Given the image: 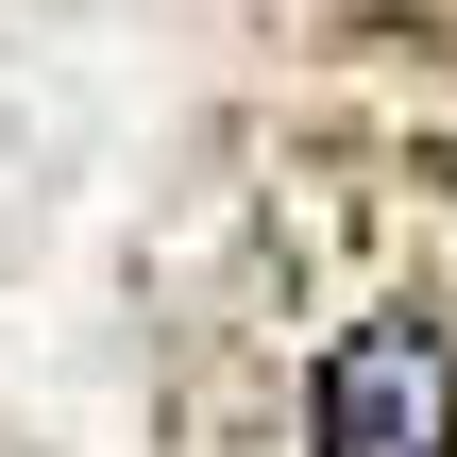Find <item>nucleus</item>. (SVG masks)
I'll return each mask as SVG.
<instances>
[{"mask_svg":"<svg viewBox=\"0 0 457 457\" xmlns=\"http://www.w3.org/2000/svg\"><path fill=\"white\" fill-rule=\"evenodd\" d=\"M305 424H322V457H457V373L441 339H339Z\"/></svg>","mask_w":457,"mask_h":457,"instance_id":"f257e3e1","label":"nucleus"}]
</instances>
